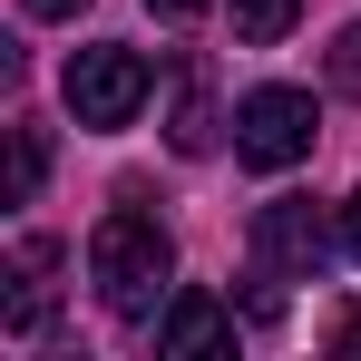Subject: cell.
I'll use <instances>...</instances> for the list:
<instances>
[{"mask_svg": "<svg viewBox=\"0 0 361 361\" xmlns=\"http://www.w3.org/2000/svg\"><path fill=\"white\" fill-rule=\"evenodd\" d=\"M166 274H176V244L166 225L137 205V185L118 195V215H98V235H88V283L98 302L118 312V322H147L157 302H166Z\"/></svg>", "mask_w": 361, "mask_h": 361, "instance_id": "cell-1", "label": "cell"}, {"mask_svg": "<svg viewBox=\"0 0 361 361\" xmlns=\"http://www.w3.org/2000/svg\"><path fill=\"white\" fill-rule=\"evenodd\" d=\"M312 88H254L235 108V157L244 166H264V176H283V166H302L312 157Z\"/></svg>", "mask_w": 361, "mask_h": 361, "instance_id": "cell-2", "label": "cell"}, {"mask_svg": "<svg viewBox=\"0 0 361 361\" xmlns=\"http://www.w3.org/2000/svg\"><path fill=\"white\" fill-rule=\"evenodd\" d=\"M147 59L137 49H118V39H98V49H78L68 59V118L78 127H127L137 108H147Z\"/></svg>", "mask_w": 361, "mask_h": 361, "instance_id": "cell-3", "label": "cell"}, {"mask_svg": "<svg viewBox=\"0 0 361 361\" xmlns=\"http://www.w3.org/2000/svg\"><path fill=\"white\" fill-rule=\"evenodd\" d=\"M322 254H332V235H322V215H312L302 195H274V205L254 215V264H264V283H312Z\"/></svg>", "mask_w": 361, "mask_h": 361, "instance_id": "cell-4", "label": "cell"}, {"mask_svg": "<svg viewBox=\"0 0 361 361\" xmlns=\"http://www.w3.org/2000/svg\"><path fill=\"white\" fill-rule=\"evenodd\" d=\"M157 352H176V361L235 352V312H225L215 293H166V312H157Z\"/></svg>", "mask_w": 361, "mask_h": 361, "instance_id": "cell-5", "label": "cell"}, {"mask_svg": "<svg viewBox=\"0 0 361 361\" xmlns=\"http://www.w3.org/2000/svg\"><path fill=\"white\" fill-rule=\"evenodd\" d=\"M49 274H59V244L49 235H30L10 254V293H0V322H10V332H39V322H49Z\"/></svg>", "mask_w": 361, "mask_h": 361, "instance_id": "cell-6", "label": "cell"}, {"mask_svg": "<svg viewBox=\"0 0 361 361\" xmlns=\"http://www.w3.org/2000/svg\"><path fill=\"white\" fill-rule=\"evenodd\" d=\"M166 147H176V157H205V147H215V108H205V88H195V78H176V118H166Z\"/></svg>", "mask_w": 361, "mask_h": 361, "instance_id": "cell-7", "label": "cell"}, {"mask_svg": "<svg viewBox=\"0 0 361 361\" xmlns=\"http://www.w3.org/2000/svg\"><path fill=\"white\" fill-rule=\"evenodd\" d=\"M293 10H302V0H235V39H244V49H274V39L293 30Z\"/></svg>", "mask_w": 361, "mask_h": 361, "instance_id": "cell-8", "label": "cell"}, {"mask_svg": "<svg viewBox=\"0 0 361 361\" xmlns=\"http://www.w3.org/2000/svg\"><path fill=\"white\" fill-rule=\"evenodd\" d=\"M49 176V147H39V127H10V205H30Z\"/></svg>", "mask_w": 361, "mask_h": 361, "instance_id": "cell-9", "label": "cell"}, {"mask_svg": "<svg viewBox=\"0 0 361 361\" xmlns=\"http://www.w3.org/2000/svg\"><path fill=\"white\" fill-rule=\"evenodd\" d=\"M332 88H342V98H361V20L332 39Z\"/></svg>", "mask_w": 361, "mask_h": 361, "instance_id": "cell-10", "label": "cell"}, {"mask_svg": "<svg viewBox=\"0 0 361 361\" xmlns=\"http://www.w3.org/2000/svg\"><path fill=\"white\" fill-rule=\"evenodd\" d=\"M342 254H352V264H361V185H352V195H342Z\"/></svg>", "mask_w": 361, "mask_h": 361, "instance_id": "cell-11", "label": "cell"}, {"mask_svg": "<svg viewBox=\"0 0 361 361\" xmlns=\"http://www.w3.org/2000/svg\"><path fill=\"white\" fill-rule=\"evenodd\" d=\"M20 10H30V20H78L88 0H20Z\"/></svg>", "mask_w": 361, "mask_h": 361, "instance_id": "cell-12", "label": "cell"}, {"mask_svg": "<svg viewBox=\"0 0 361 361\" xmlns=\"http://www.w3.org/2000/svg\"><path fill=\"white\" fill-rule=\"evenodd\" d=\"M147 10H157V20H205L215 0H147Z\"/></svg>", "mask_w": 361, "mask_h": 361, "instance_id": "cell-13", "label": "cell"}, {"mask_svg": "<svg viewBox=\"0 0 361 361\" xmlns=\"http://www.w3.org/2000/svg\"><path fill=\"white\" fill-rule=\"evenodd\" d=\"M332 352H352V361H361V312H342V322H332Z\"/></svg>", "mask_w": 361, "mask_h": 361, "instance_id": "cell-14", "label": "cell"}]
</instances>
